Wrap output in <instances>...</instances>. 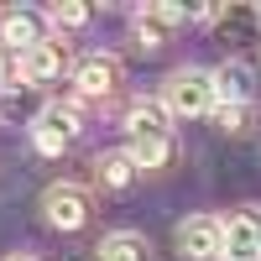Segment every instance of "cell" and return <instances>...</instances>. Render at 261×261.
Masks as SVG:
<instances>
[{
  "mask_svg": "<svg viewBox=\"0 0 261 261\" xmlns=\"http://www.w3.org/2000/svg\"><path fill=\"white\" fill-rule=\"evenodd\" d=\"M162 105L167 115H214V68H193V63H183V68H172L167 84H162Z\"/></svg>",
  "mask_w": 261,
  "mask_h": 261,
  "instance_id": "1",
  "label": "cell"
},
{
  "mask_svg": "<svg viewBox=\"0 0 261 261\" xmlns=\"http://www.w3.org/2000/svg\"><path fill=\"white\" fill-rule=\"evenodd\" d=\"M79 130H84V110L73 99H47L32 115V146L42 151V157H63Z\"/></svg>",
  "mask_w": 261,
  "mask_h": 261,
  "instance_id": "2",
  "label": "cell"
},
{
  "mask_svg": "<svg viewBox=\"0 0 261 261\" xmlns=\"http://www.w3.org/2000/svg\"><path fill=\"white\" fill-rule=\"evenodd\" d=\"M63 68H68V37H42L37 47L16 53V79H21V89H27V84H53Z\"/></svg>",
  "mask_w": 261,
  "mask_h": 261,
  "instance_id": "3",
  "label": "cell"
},
{
  "mask_svg": "<svg viewBox=\"0 0 261 261\" xmlns=\"http://www.w3.org/2000/svg\"><path fill=\"white\" fill-rule=\"evenodd\" d=\"M42 220L53 230H84L89 225V188L79 183H53L42 193Z\"/></svg>",
  "mask_w": 261,
  "mask_h": 261,
  "instance_id": "4",
  "label": "cell"
},
{
  "mask_svg": "<svg viewBox=\"0 0 261 261\" xmlns=\"http://www.w3.org/2000/svg\"><path fill=\"white\" fill-rule=\"evenodd\" d=\"M115 84H120V58L115 53H89V58L73 63L79 99H105V94H115Z\"/></svg>",
  "mask_w": 261,
  "mask_h": 261,
  "instance_id": "5",
  "label": "cell"
},
{
  "mask_svg": "<svg viewBox=\"0 0 261 261\" xmlns=\"http://www.w3.org/2000/svg\"><path fill=\"white\" fill-rule=\"evenodd\" d=\"M220 261H261V214L256 209H241V214L225 220Z\"/></svg>",
  "mask_w": 261,
  "mask_h": 261,
  "instance_id": "6",
  "label": "cell"
},
{
  "mask_svg": "<svg viewBox=\"0 0 261 261\" xmlns=\"http://www.w3.org/2000/svg\"><path fill=\"white\" fill-rule=\"evenodd\" d=\"M220 235H225V220H214V214H188V220H178L183 261H214L220 256Z\"/></svg>",
  "mask_w": 261,
  "mask_h": 261,
  "instance_id": "7",
  "label": "cell"
},
{
  "mask_svg": "<svg viewBox=\"0 0 261 261\" xmlns=\"http://www.w3.org/2000/svg\"><path fill=\"white\" fill-rule=\"evenodd\" d=\"M251 89H256V73L246 58H225L214 68V99L220 105H251Z\"/></svg>",
  "mask_w": 261,
  "mask_h": 261,
  "instance_id": "8",
  "label": "cell"
},
{
  "mask_svg": "<svg viewBox=\"0 0 261 261\" xmlns=\"http://www.w3.org/2000/svg\"><path fill=\"white\" fill-rule=\"evenodd\" d=\"M42 37H47V16H37V11H0V42H6V47L27 53Z\"/></svg>",
  "mask_w": 261,
  "mask_h": 261,
  "instance_id": "9",
  "label": "cell"
},
{
  "mask_svg": "<svg viewBox=\"0 0 261 261\" xmlns=\"http://www.w3.org/2000/svg\"><path fill=\"white\" fill-rule=\"evenodd\" d=\"M167 105L162 99H136L125 110V136H172V125H167Z\"/></svg>",
  "mask_w": 261,
  "mask_h": 261,
  "instance_id": "10",
  "label": "cell"
},
{
  "mask_svg": "<svg viewBox=\"0 0 261 261\" xmlns=\"http://www.w3.org/2000/svg\"><path fill=\"white\" fill-rule=\"evenodd\" d=\"M94 261H151V246H146V235H136V230H110L94 246Z\"/></svg>",
  "mask_w": 261,
  "mask_h": 261,
  "instance_id": "11",
  "label": "cell"
},
{
  "mask_svg": "<svg viewBox=\"0 0 261 261\" xmlns=\"http://www.w3.org/2000/svg\"><path fill=\"white\" fill-rule=\"evenodd\" d=\"M136 157L130 151H99L94 157V178H99V188H130L136 183Z\"/></svg>",
  "mask_w": 261,
  "mask_h": 261,
  "instance_id": "12",
  "label": "cell"
},
{
  "mask_svg": "<svg viewBox=\"0 0 261 261\" xmlns=\"http://www.w3.org/2000/svg\"><path fill=\"white\" fill-rule=\"evenodd\" d=\"M130 157H136V167H167V157H172V136H130Z\"/></svg>",
  "mask_w": 261,
  "mask_h": 261,
  "instance_id": "13",
  "label": "cell"
},
{
  "mask_svg": "<svg viewBox=\"0 0 261 261\" xmlns=\"http://www.w3.org/2000/svg\"><path fill=\"white\" fill-rule=\"evenodd\" d=\"M89 6H79V0H58V6H47V27H58V37H68L79 27H89Z\"/></svg>",
  "mask_w": 261,
  "mask_h": 261,
  "instance_id": "14",
  "label": "cell"
},
{
  "mask_svg": "<svg viewBox=\"0 0 261 261\" xmlns=\"http://www.w3.org/2000/svg\"><path fill=\"white\" fill-rule=\"evenodd\" d=\"M162 42H167V21L151 11V6H141V11H136V47H141V53H157Z\"/></svg>",
  "mask_w": 261,
  "mask_h": 261,
  "instance_id": "15",
  "label": "cell"
},
{
  "mask_svg": "<svg viewBox=\"0 0 261 261\" xmlns=\"http://www.w3.org/2000/svg\"><path fill=\"white\" fill-rule=\"evenodd\" d=\"M246 120H251V105H214V125L230 130V136H241Z\"/></svg>",
  "mask_w": 261,
  "mask_h": 261,
  "instance_id": "16",
  "label": "cell"
},
{
  "mask_svg": "<svg viewBox=\"0 0 261 261\" xmlns=\"http://www.w3.org/2000/svg\"><path fill=\"white\" fill-rule=\"evenodd\" d=\"M11 79H16V58H11V53H0V94H6V89H16Z\"/></svg>",
  "mask_w": 261,
  "mask_h": 261,
  "instance_id": "17",
  "label": "cell"
},
{
  "mask_svg": "<svg viewBox=\"0 0 261 261\" xmlns=\"http://www.w3.org/2000/svg\"><path fill=\"white\" fill-rule=\"evenodd\" d=\"M0 120H11V125L21 120V105H16V94H0Z\"/></svg>",
  "mask_w": 261,
  "mask_h": 261,
  "instance_id": "18",
  "label": "cell"
},
{
  "mask_svg": "<svg viewBox=\"0 0 261 261\" xmlns=\"http://www.w3.org/2000/svg\"><path fill=\"white\" fill-rule=\"evenodd\" d=\"M6 261H37V256H6Z\"/></svg>",
  "mask_w": 261,
  "mask_h": 261,
  "instance_id": "19",
  "label": "cell"
},
{
  "mask_svg": "<svg viewBox=\"0 0 261 261\" xmlns=\"http://www.w3.org/2000/svg\"><path fill=\"white\" fill-rule=\"evenodd\" d=\"M256 27H261V6H256Z\"/></svg>",
  "mask_w": 261,
  "mask_h": 261,
  "instance_id": "20",
  "label": "cell"
}]
</instances>
